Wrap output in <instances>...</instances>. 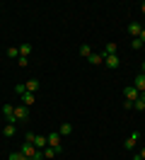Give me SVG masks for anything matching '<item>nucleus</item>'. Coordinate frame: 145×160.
<instances>
[{
    "label": "nucleus",
    "mask_w": 145,
    "mask_h": 160,
    "mask_svg": "<svg viewBox=\"0 0 145 160\" xmlns=\"http://www.w3.org/2000/svg\"><path fill=\"white\" fill-rule=\"evenodd\" d=\"M19 150H22L29 160H44V153H41L34 143H29V141H27V143H22V148H19Z\"/></svg>",
    "instance_id": "obj_1"
},
{
    "label": "nucleus",
    "mask_w": 145,
    "mask_h": 160,
    "mask_svg": "<svg viewBox=\"0 0 145 160\" xmlns=\"http://www.w3.org/2000/svg\"><path fill=\"white\" fill-rule=\"evenodd\" d=\"M46 138H48V146H51V148H56V150H63V148H60V138H63V136H60L58 131H51V133H48Z\"/></svg>",
    "instance_id": "obj_2"
},
{
    "label": "nucleus",
    "mask_w": 145,
    "mask_h": 160,
    "mask_svg": "<svg viewBox=\"0 0 145 160\" xmlns=\"http://www.w3.org/2000/svg\"><path fill=\"white\" fill-rule=\"evenodd\" d=\"M15 119L27 121V119H29V107H24V104H17V107H15Z\"/></svg>",
    "instance_id": "obj_3"
},
{
    "label": "nucleus",
    "mask_w": 145,
    "mask_h": 160,
    "mask_svg": "<svg viewBox=\"0 0 145 160\" xmlns=\"http://www.w3.org/2000/svg\"><path fill=\"white\" fill-rule=\"evenodd\" d=\"M2 117L7 119V124H15V107L12 104H2Z\"/></svg>",
    "instance_id": "obj_4"
},
{
    "label": "nucleus",
    "mask_w": 145,
    "mask_h": 160,
    "mask_svg": "<svg viewBox=\"0 0 145 160\" xmlns=\"http://www.w3.org/2000/svg\"><path fill=\"white\" fill-rule=\"evenodd\" d=\"M123 95H126V100H128V102H135V100H140V92L135 90L133 85H128V88L123 90Z\"/></svg>",
    "instance_id": "obj_5"
},
{
    "label": "nucleus",
    "mask_w": 145,
    "mask_h": 160,
    "mask_svg": "<svg viewBox=\"0 0 145 160\" xmlns=\"http://www.w3.org/2000/svg\"><path fill=\"white\" fill-rule=\"evenodd\" d=\"M104 66H106V68H111V70H116L118 66H121V58H118V53H116V56H106V58H104Z\"/></svg>",
    "instance_id": "obj_6"
},
{
    "label": "nucleus",
    "mask_w": 145,
    "mask_h": 160,
    "mask_svg": "<svg viewBox=\"0 0 145 160\" xmlns=\"http://www.w3.org/2000/svg\"><path fill=\"white\" fill-rule=\"evenodd\" d=\"M87 61H89L92 66H104V53H102V51H99V53H94V51H92Z\"/></svg>",
    "instance_id": "obj_7"
},
{
    "label": "nucleus",
    "mask_w": 145,
    "mask_h": 160,
    "mask_svg": "<svg viewBox=\"0 0 145 160\" xmlns=\"http://www.w3.org/2000/svg\"><path fill=\"white\" fill-rule=\"evenodd\" d=\"M140 32H143V24H138V22H131V24H128V34H131L133 39L140 37Z\"/></svg>",
    "instance_id": "obj_8"
},
{
    "label": "nucleus",
    "mask_w": 145,
    "mask_h": 160,
    "mask_svg": "<svg viewBox=\"0 0 145 160\" xmlns=\"http://www.w3.org/2000/svg\"><path fill=\"white\" fill-rule=\"evenodd\" d=\"M133 88L138 92H145V75L143 73H138V75H135V80H133Z\"/></svg>",
    "instance_id": "obj_9"
},
{
    "label": "nucleus",
    "mask_w": 145,
    "mask_h": 160,
    "mask_svg": "<svg viewBox=\"0 0 145 160\" xmlns=\"http://www.w3.org/2000/svg\"><path fill=\"white\" fill-rule=\"evenodd\" d=\"M24 88H27V92H31V95H34V92L41 88V82H39L36 78H31V80H27V82H24Z\"/></svg>",
    "instance_id": "obj_10"
},
{
    "label": "nucleus",
    "mask_w": 145,
    "mask_h": 160,
    "mask_svg": "<svg viewBox=\"0 0 145 160\" xmlns=\"http://www.w3.org/2000/svg\"><path fill=\"white\" fill-rule=\"evenodd\" d=\"M135 141H138V131H133V133H131V136H128V138L123 141V148H126V150H133Z\"/></svg>",
    "instance_id": "obj_11"
},
{
    "label": "nucleus",
    "mask_w": 145,
    "mask_h": 160,
    "mask_svg": "<svg viewBox=\"0 0 145 160\" xmlns=\"http://www.w3.org/2000/svg\"><path fill=\"white\" fill-rule=\"evenodd\" d=\"M15 133H17V126H15V124H5V126H2V136H5V138H12Z\"/></svg>",
    "instance_id": "obj_12"
},
{
    "label": "nucleus",
    "mask_w": 145,
    "mask_h": 160,
    "mask_svg": "<svg viewBox=\"0 0 145 160\" xmlns=\"http://www.w3.org/2000/svg\"><path fill=\"white\" fill-rule=\"evenodd\" d=\"M116 51H118V46H116V44H106L102 53H104V58H106V56H116Z\"/></svg>",
    "instance_id": "obj_13"
},
{
    "label": "nucleus",
    "mask_w": 145,
    "mask_h": 160,
    "mask_svg": "<svg viewBox=\"0 0 145 160\" xmlns=\"http://www.w3.org/2000/svg\"><path fill=\"white\" fill-rule=\"evenodd\" d=\"M58 133H60V136H70V133H73V124H60V129H58Z\"/></svg>",
    "instance_id": "obj_14"
},
{
    "label": "nucleus",
    "mask_w": 145,
    "mask_h": 160,
    "mask_svg": "<svg viewBox=\"0 0 145 160\" xmlns=\"http://www.w3.org/2000/svg\"><path fill=\"white\" fill-rule=\"evenodd\" d=\"M41 153H44V158H48V160H51V158H56V155H58V153H60V150L51 148V146H46V148L41 150Z\"/></svg>",
    "instance_id": "obj_15"
},
{
    "label": "nucleus",
    "mask_w": 145,
    "mask_h": 160,
    "mask_svg": "<svg viewBox=\"0 0 145 160\" xmlns=\"http://www.w3.org/2000/svg\"><path fill=\"white\" fill-rule=\"evenodd\" d=\"M22 104H24V107H31V104H34V95H31V92H24V95H22Z\"/></svg>",
    "instance_id": "obj_16"
},
{
    "label": "nucleus",
    "mask_w": 145,
    "mask_h": 160,
    "mask_svg": "<svg viewBox=\"0 0 145 160\" xmlns=\"http://www.w3.org/2000/svg\"><path fill=\"white\" fill-rule=\"evenodd\" d=\"M29 53H31V44H22L19 46V56H27L29 58Z\"/></svg>",
    "instance_id": "obj_17"
},
{
    "label": "nucleus",
    "mask_w": 145,
    "mask_h": 160,
    "mask_svg": "<svg viewBox=\"0 0 145 160\" xmlns=\"http://www.w3.org/2000/svg\"><path fill=\"white\" fill-rule=\"evenodd\" d=\"M10 160H29L22 150H15V153H10Z\"/></svg>",
    "instance_id": "obj_18"
},
{
    "label": "nucleus",
    "mask_w": 145,
    "mask_h": 160,
    "mask_svg": "<svg viewBox=\"0 0 145 160\" xmlns=\"http://www.w3.org/2000/svg\"><path fill=\"white\" fill-rule=\"evenodd\" d=\"M89 53H92V49H89V44H82V46H80V56H85V58H89Z\"/></svg>",
    "instance_id": "obj_19"
},
{
    "label": "nucleus",
    "mask_w": 145,
    "mask_h": 160,
    "mask_svg": "<svg viewBox=\"0 0 145 160\" xmlns=\"http://www.w3.org/2000/svg\"><path fill=\"white\" fill-rule=\"evenodd\" d=\"M7 56H10V58H19V46H10Z\"/></svg>",
    "instance_id": "obj_20"
},
{
    "label": "nucleus",
    "mask_w": 145,
    "mask_h": 160,
    "mask_svg": "<svg viewBox=\"0 0 145 160\" xmlns=\"http://www.w3.org/2000/svg\"><path fill=\"white\" fill-rule=\"evenodd\" d=\"M24 92H27V88H24V82H17V85H15V95H19V97H22Z\"/></svg>",
    "instance_id": "obj_21"
},
{
    "label": "nucleus",
    "mask_w": 145,
    "mask_h": 160,
    "mask_svg": "<svg viewBox=\"0 0 145 160\" xmlns=\"http://www.w3.org/2000/svg\"><path fill=\"white\" fill-rule=\"evenodd\" d=\"M17 66H19V68H27V66H29V58H27V56H19V58H17Z\"/></svg>",
    "instance_id": "obj_22"
},
{
    "label": "nucleus",
    "mask_w": 145,
    "mask_h": 160,
    "mask_svg": "<svg viewBox=\"0 0 145 160\" xmlns=\"http://www.w3.org/2000/svg\"><path fill=\"white\" fill-rule=\"evenodd\" d=\"M133 109H135V112H143V109H145V102H143V100H135V102H133Z\"/></svg>",
    "instance_id": "obj_23"
},
{
    "label": "nucleus",
    "mask_w": 145,
    "mask_h": 160,
    "mask_svg": "<svg viewBox=\"0 0 145 160\" xmlns=\"http://www.w3.org/2000/svg\"><path fill=\"white\" fill-rule=\"evenodd\" d=\"M131 49H143V41H140V39H133V41H131Z\"/></svg>",
    "instance_id": "obj_24"
},
{
    "label": "nucleus",
    "mask_w": 145,
    "mask_h": 160,
    "mask_svg": "<svg viewBox=\"0 0 145 160\" xmlns=\"http://www.w3.org/2000/svg\"><path fill=\"white\" fill-rule=\"evenodd\" d=\"M138 39H140V41L145 44V27H143V32H140V37H138Z\"/></svg>",
    "instance_id": "obj_25"
},
{
    "label": "nucleus",
    "mask_w": 145,
    "mask_h": 160,
    "mask_svg": "<svg viewBox=\"0 0 145 160\" xmlns=\"http://www.w3.org/2000/svg\"><path fill=\"white\" fill-rule=\"evenodd\" d=\"M138 155H140V160H145V148L140 150V153H138Z\"/></svg>",
    "instance_id": "obj_26"
},
{
    "label": "nucleus",
    "mask_w": 145,
    "mask_h": 160,
    "mask_svg": "<svg viewBox=\"0 0 145 160\" xmlns=\"http://www.w3.org/2000/svg\"><path fill=\"white\" fill-rule=\"evenodd\" d=\"M140 73H143V75H145V61H143V63H140Z\"/></svg>",
    "instance_id": "obj_27"
},
{
    "label": "nucleus",
    "mask_w": 145,
    "mask_h": 160,
    "mask_svg": "<svg viewBox=\"0 0 145 160\" xmlns=\"http://www.w3.org/2000/svg\"><path fill=\"white\" fill-rule=\"evenodd\" d=\"M140 12H143V15H145V2H143V5H140Z\"/></svg>",
    "instance_id": "obj_28"
},
{
    "label": "nucleus",
    "mask_w": 145,
    "mask_h": 160,
    "mask_svg": "<svg viewBox=\"0 0 145 160\" xmlns=\"http://www.w3.org/2000/svg\"><path fill=\"white\" fill-rule=\"evenodd\" d=\"M140 100H143V102H145V92H140Z\"/></svg>",
    "instance_id": "obj_29"
},
{
    "label": "nucleus",
    "mask_w": 145,
    "mask_h": 160,
    "mask_svg": "<svg viewBox=\"0 0 145 160\" xmlns=\"http://www.w3.org/2000/svg\"><path fill=\"white\" fill-rule=\"evenodd\" d=\"M143 51H145V44H143Z\"/></svg>",
    "instance_id": "obj_30"
}]
</instances>
